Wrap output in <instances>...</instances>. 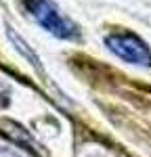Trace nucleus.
Segmentation results:
<instances>
[{"label":"nucleus","mask_w":151,"mask_h":157,"mask_svg":"<svg viewBox=\"0 0 151 157\" xmlns=\"http://www.w3.org/2000/svg\"><path fill=\"white\" fill-rule=\"evenodd\" d=\"M105 46L113 52L115 57H120L126 63L141 65V67H151V50L149 46L132 32L118 29L105 36Z\"/></svg>","instance_id":"obj_2"},{"label":"nucleus","mask_w":151,"mask_h":157,"mask_svg":"<svg viewBox=\"0 0 151 157\" xmlns=\"http://www.w3.org/2000/svg\"><path fill=\"white\" fill-rule=\"evenodd\" d=\"M0 128H2V132L6 134L9 138H13L17 145H21L23 149L32 151V153H36V155H44V151H42L40 143L34 140V136L27 132L23 126H19V124H15V121H2Z\"/></svg>","instance_id":"obj_3"},{"label":"nucleus","mask_w":151,"mask_h":157,"mask_svg":"<svg viewBox=\"0 0 151 157\" xmlns=\"http://www.w3.org/2000/svg\"><path fill=\"white\" fill-rule=\"evenodd\" d=\"M21 6L29 19H34L44 32L59 40H80L78 25L65 17L52 0H21Z\"/></svg>","instance_id":"obj_1"}]
</instances>
